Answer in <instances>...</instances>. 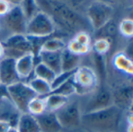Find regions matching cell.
<instances>
[{"mask_svg":"<svg viewBox=\"0 0 133 132\" xmlns=\"http://www.w3.org/2000/svg\"><path fill=\"white\" fill-rule=\"evenodd\" d=\"M46 5L47 12L51 16L56 26L65 34H76L79 31H87L91 29L87 18L70 7L63 0H36ZM92 30V29H91Z\"/></svg>","mask_w":133,"mask_h":132,"instance_id":"1","label":"cell"},{"mask_svg":"<svg viewBox=\"0 0 133 132\" xmlns=\"http://www.w3.org/2000/svg\"><path fill=\"white\" fill-rule=\"evenodd\" d=\"M122 110L113 105L101 110L82 114L80 125L91 132H118Z\"/></svg>","mask_w":133,"mask_h":132,"instance_id":"2","label":"cell"},{"mask_svg":"<svg viewBox=\"0 0 133 132\" xmlns=\"http://www.w3.org/2000/svg\"><path fill=\"white\" fill-rule=\"evenodd\" d=\"M113 14V6L102 0L91 1L85 10V16L94 31L101 28L112 19Z\"/></svg>","mask_w":133,"mask_h":132,"instance_id":"3","label":"cell"},{"mask_svg":"<svg viewBox=\"0 0 133 132\" xmlns=\"http://www.w3.org/2000/svg\"><path fill=\"white\" fill-rule=\"evenodd\" d=\"M57 26L47 12L39 10L27 20L26 33L27 36L49 37L57 33Z\"/></svg>","mask_w":133,"mask_h":132,"instance_id":"4","label":"cell"},{"mask_svg":"<svg viewBox=\"0 0 133 132\" xmlns=\"http://www.w3.org/2000/svg\"><path fill=\"white\" fill-rule=\"evenodd\" d=\"M71 79L76 89V94L83 96L90 94L96 89L99 77L95 69L83 65L77 68Z\"/></svg>","mask_w":133,"mask_h":132,"instance_id":"5","label":"cell"},{"mask_svg":"<svg viewBox=\"0 0 133 132\" xmlns=\"http://www.w3.org/2000/svg\"><path fill=\"white\" fill-rule=\"evenodd\" d=\"M27 18L21 5L12 6L5 16L0 17V30L5 31L8 36L25 34Z\"/></svg>","mask_w":133,"mask_h":132,"instance_id":"6","label":"cell"},{"mask_svg":"<svg viewBox=\"0 0 133 132\" xmlns=\"http://www.w3.org/2000/svg\"><path fill=\"white\" fill-rule=\"evenodd\" d=\"M10 100L21 113H27V106L31 100L37 96L29 85L23 81L7 86Z\"/></svg>","mask_w":133,"mask_h":132,"instance_id":"7","label":"cell"},{"mask_svg":"<svg viewBox=\"0 0 133 132\" xmlns=\"http://www.w3.org/2000/svg\"><path fill=\"white\" fill-rule=\"evenodd\" d=\"M62 128L73 129L81 124V108L77 100L68 101L62 108L55 112Z\"/></svg>","mask_w":133,"mask_h":132,"instance_id":"8","label":"cell"},{"mask_svg":"<svg viewBox=\"0 0 133 132\" xmlns=\"http://www.w3.org/2000/svg\"><path fill=\"white\" fill-rule=\"evenodd\" d=\"M2 42L5 48L4 57L16 60L25 54L32 53L31 44L26 34H12Z\"/></svg>","mask_w":133,"mask_h":132,"instance_id":"9","label":"cell"},{"mask_svg":"<svg viewBox=\"0 0 133 132\" xmlns=\"http://www.w3.org/2000/svg\"><path fill=\"white\" fill-rule=\"evenodd\" d=\"M91 93V96L85 106L83 114L101 110L114 105L111 89L105 86L97 87Z\"/></svg>","mask_w":133,"mask_h":132,"instance_id":"10","label":"cell"},{"mask_svg":"<svg viewBox=\"0 0 133 132\" xmlns=\"http://www.w3.org/2000/svg\"><path fill=\"white\" fill-rule=\"evenodd\" d=\"M111 90L114 105L122 110L132 108L133 86L131 82H122Z\"/></svg>","mask_w":133,"mask_h":132,"instance_id":"11","label":"cell"},{"mask_svg":"<svg viewBox=\"0 0 133 132\" xmlns=\"http://www.w3.org/2000/svg\"><path fill=\"white\" fill-rule=\"evenodd\" d=\"M22 81L16 68V59L3 57L0 59V82L9 86Z\"/></svg>","mask_w":133,"mask_h":132,"instance_id":"12","label":"cell"},{"mask_svg":"<svg viewBox=\"0 0 133 132\" xmlns=\"http://www.w3.org/2000/svg\"><path fill=\"white\" fill-rule=\"evenodd\" d=\"M41 132H61L63 129L60 124L55 112L45 111L35 117Z\"/></svg>","mask_w":133,"mask_h":132,"instance_id":"13","label":"cell"},{"mask_svg":"<svg viewBox=\"0 0 133 132\" xmlns=\"http://www.w3.org/2000/svg\"><path fill=\"white\" fill-rule=\"evenodd\" d=\"M36 64L37 61L32 53L25 54L16 60V68L22 81L33 75Z\"/></svg>","mask_w":133,"mask_h":132,"instance_id":"14","label":"cell"},{"mask_svg":"<svg viewBox=\"0 0 133 132\" xmlns=\"http://www.w3.org/2000/svg\"><path fill=\"white\" fill-rule=\"evenodd\" d=\"M21 113L16 109L11 100L0 101V121L9 124L11 127L16 128Z\"/></svg>","mask_w":133,"mask_h":132,"instance_id":"15","label":"cell"},{"mask_svg":"<svg viewBox=\"0 0 133 132\" xmlns=\"http://www.w3.org/2000/svg\"><path fill=\"white\" fill-rule=\"evenodd\" d=\"M112 65L118 71L132 77L133 75V62L131 57L125 52H117L112 58Z\"/></svg>","mask_w":133,"mask_h":132,"instance_id":"16","label":"cell"},{"mask_svg":"<svg viewBox=\"0 0 133 132\" xmlns=\"http://www.w3.org/2000/svg\"><path fill=\"white\" fill-rule=\"evenodd\" d=\"M61 54L62 51H41L37 57V61L46 65L58 75L61 72Z\"/></svg>","mask_w":133,"mask_h":132,"instance_id":"17","label":"cell"},{"mask_svg":"<svg viewBox=\"0 0 133 132\" xmlns=\"http://www.w3.org/2000/svg\"><path fill=\"white\" fill-rule=\"evenodd\" d=\"M81 57L69 51L66 48L62 50L61 54V72L76 70L80 66Z\"/></svg>","mask_w":133,"mask_h":132,"instance_id":"18","label":"cell"},{"mask_svg":"<svg viewBox=\"0 0 133 132\" xmlns=\"http://www.w3.org/2000/svg\"><path fill=\"white\" fill-rule=\"evenodd\" d=\"M16 128L19 132H41L36 117L29 113L20 114Z\"/></svg>","mask_w":133,"mask_h":132,"instance_id":"19","label":"cell"},{"mask_svg":"<svg viewBox=\"0 0 133 132\" xmlns=\"http://www.w3.org/2000/svg\"><path fill=\"white\" fill-rule=\"evenodd\" d=\"M43 98L45 100L46 111L50 112H56L69 100V97L57 94H48Z\"/></svg>","mask_w":133,"mask_h":132,"instance_id":"20","label":"cell"},{"mask_svg":"<svg viewBox=\"0 0 133 132\" xmlns=\"http://www.w3.org/2000/svg\"><path fill=\"white\" fill-rule=\"evenodd\" d=\"M26 83L33 89V91L37 94V96L44 97L48 95L52 90L51 83L43 79H41L39 78L33 77Z\"/></svg>","mask_w":133,"mask_h":132,"instance_id":"21","label":"cell"},{"mask_svg":"<svg viewBox=\"0 0 133 132\" xmlns=\"http://www.w3.org/2000/svg\"><path fill=\"white\" fill-rule=\"evenodd\" d=\"M66 42L65 40L57 33L49 37L44 43L41 51H62L66 47Z\"/></svg>","mask_w":133,"mask_h":132,"instance_id":"22","label":"cell"},{"mask_svg":"<svg viewBox=\"0 0 133 132\" xmlns=\"http://www.w3.org/2000/svg\"><path fill=\"white\" fill-rule=\"evenodd\" d=\"M33 75L34 77L39 78L41 79L47 81L49 83H51L57 74L46 65L39 61L34 66Z\"/></svg>","mask_w":133,"mask_h":132,"instance_id":"23","label":"cell"},{"mask_svg":"<svg viewBox=\"0 0 133 132\" xmlns=\"http://www.w3.org/2000/svg\"><path fill=\"white\" fill-rule=\"evenodd\" d=\"M118 31V25L113 21V19H111L101 28L94 32L96 38H105L111 41V39L116 36Z\"/></svg>","mask_w":133,"mask_h":132,"instance_id":"24","label":"cell"},{"mask_svg":"<svg viewBox=\"0 0 133 132\" xmlns=\"http://www.w3.org/2000/svg\"><path fill=\"white\" fill-rule=\"evenodd\" d=\"M46 111L45 100L43 97L36 96L30 100L27 106V113L36 117Z\"/></svg>","mask_w":133,"mask_h":132,"instance_id":"25","label":"cell"},{"mask_svg":"<svg viewBox=\"0 0 133 132\" xmlns=\"http://www.w3.org/2000/svg\"><path fill=\"white\" fill-rule=\"evenodd\" d=\"M65 48L69 51H70L75 54H78L79 56L88 54L91 51V45L80 44L73 38H72L70 40H69V42L66 44Z\"/></svg>","mask_w":133,"mask_h":132,"instance_id":"26","label":"cell"},{"mask_svg":"<svg viewBox=\"0 0 133 132\" xmlns=\"http://www.w3.org/2000/svg\"><path fill=\"white\" fill-rule=\"evenodd\" d=\"M111 41L105 38H96L91 44V51L100 55H105L111 49Z\"/></svg>","mask_w":133,"mask_h":132,"instance_id":"27","label":"cell"},{"mask_svg":"<svg viewBox=\"0 0 133 132\" xmlns=\"http://www.w3.org/2000/svg\"><path fill=\"white\" fill-rule=\"evenodd\" d=\"M71 79L66 81L65 83L62 84L61 86L53 89L49 94H57L67 97H70L71 96L76 94V89Z\"/></svg>","mask_w":133,"mask_h":132,"instance_id":"28","label":"cell"},{"mask_svg":"<svg viewBox=\"0 0 133 132\" xmlns=\"http://www.w3.org/2000/svg\"><path fill=\"white\" fill-rule=\"evenodd\" d=\"M118 32L126 38H132L133 36V20L131 18L123 19L118 25Z\"/></svg>","mask_w":133,"mask_h":132,"instance_id":"29","label":"cell"},{"mask_svg":"<svg viewBox=\"0 0 133 132\" xmlns=\"http://www.w3.org/2000/svg\"><path fill=\"white\" fill-rule=\"evenodd\" d=\"M21 7L27 18V20L40 10L36 0H23Z\"/></svg>","mask_w":133,"mask_h":132,"instance_id":"30","label":"cell"},{"mask_svg":"<svg viewBox=\"0 0 133 132\" xmlns=\"http://www.w3.org/2000/svg\"><path fill=\"white\" fill-rule=\"evenodd\" d=\"M94 61L95 62V65L97 66V74L99 75H102L103 77L106 76V62L104 55H100L96 53H94Z\"/></svg>","mask_w":133,"mask_h":132,"instance_id":"31","label":"cell"},{"mask_svg":"<svg viewBox=\"0 0 133 132\" xmlns=\"http://www.w3.org/2000/svg\"><path fill=\"white\" fill-rule=\"evenodd\" d=\"M75 71H76V70H75ZM75 71H71V72H60L59 74L56 75V76H55L54 81L51 83L52 89H55V88H56V87H58V86H61L62 84L65 83L66 81H68L69 79H70L72 77V75H73Z\"/></svg>","mask_w":133,"mask_h":132,"instance_id":"32","label":"cell"},{"mask_svg":"<svg viewBox=\"0 0 133 132\" xmlns=\"http://www.w3.org/2000/svg\"><path fill=\"white\" fill-rule=\"evenodd\" d=\"M73 39L80 44L91 45V36L87 31H79L76 33L74 35Z\"/></svg>","mask_w":133,"mask_h":132,"instance_id":"33","label":"cell"},{"mask_svg":"<svg viewBox=\"0 0 133 132\" xmlns=\"http://www.w3.org/2000/svg\"><path fill=\"white\" fill-rule=\"evenodd\" d=\"M11 100L8 92V86L0 82V101Z\"/></svg>","mask_w":133,"mask_h":132,"instance_id":"34","label":"cell"},{"mask_svg":"<svg viewBox=\"0 0 133 132\" xmlns=\"http://www.w3.org/2000/svg\"><path fill=\"white\" fill-rule=\"evenodd\" d=\"M12 5L5 0H0V17L5 16L10 10Z\"/></svg>","mask_w":133,"mask_h":132,"instance_id":"35","label":"cell"},{"mask_svg":"<svg viewBox=\"0 0 133 132\" xmlns=\"http://www.w3.org/2000/svg\"><path fill=\"white\" fill-rule=\"evenodd\" d=\"M10 127L11 126L9 123L4 121H0V132H7Z\"/></svg>","mask_w":133,"mask_h":132,"instance_id":"36","label":"cell"},{"mask_svg":"<svg viewBox=\"0 0 133 132\" xmlns=\"http://www.w3.org/2000/svg\"><path fill=\"white\" fill-rule=\"evenodd\" d=\"M5 1H7L12 6H15V5H21L23 0H5Z\"/></svg>","mask_w":133,"mask_h":132,"instance_id":"37","label":"cell"},{"mask_svg":"<svg viewBox=\"0 0 133 132\" xmlns=\"http://www.w3.org/2000/svg\"><path fill=\"white\" fill-rule=\"evenodd\" d=\"M5 55V48L2 44V42L0 40V59H2Z\"/></svg>","mask_w":133,"mask_h":132,"instance_id":"38","label":"cell"},{"mask_svg":"<svg viewBox=\"0 0 133 132\" xmlns=\"http://www.w3.org/2000/svg\"><path fill=\"white\" fill-rule=\"evenodd\" d=\"M7 132H19V131H18V130H17V128H15V127H10V128H9V129L8 130V131Z\"/></svg>","mask_w":133,"mask_h":132,"instance_id":"39","label":"cell"},{"mask_svg":"<svg viewBox=\"0 0 133 132\" xmlns=\"http://www.w3.org/2000/svg\"><path fill=\"white\" fill-rule=\"evenodd\" d=\"M132 124H128V127H127V132H132Z\"/></svg>","mask_w":133,"mask_h":132,"instance_id":"40","label":"cell"}]
</instances>
